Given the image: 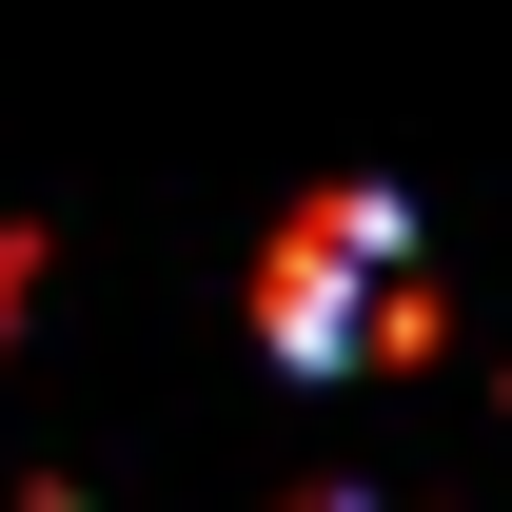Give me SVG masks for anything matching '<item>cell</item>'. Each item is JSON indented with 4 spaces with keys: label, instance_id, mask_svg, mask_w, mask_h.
Listing matches in <instances>:
<instances>
[{
    "label": "cell",
    "instance_id": "cell-1",
    "mask_svg": "<svg viewBox=\"0 0 512 512\" xmlns=\"http://www.w3.org/2000/svg\"><path fill=\"white\" fill-rule=\"evenodd\" d=\"M256 335H276V375H394L414 335H434V256L394 217L375 178L355 197H296L276 256H256Z\"/></svg>",
    "mask_w": 512,
    "mask_h": 512
},
{
    "label": "cell",
    "instance_id": "cell-2",
    "mask_svg": "<svg viewBox=\"0 0 512 512\" xmlns=\"http://www.w3.org/2000/svg\"><path fill=\"white\" fill-rule=\"evenodd\" d=\"M20 296H40V256H20V217H0V335H20Z\"/></svg>",
    "mask_w": 512,
    "mask_h": 512
}]
</instances>
